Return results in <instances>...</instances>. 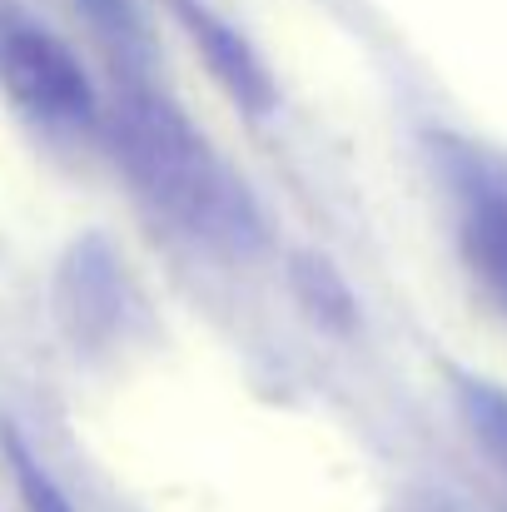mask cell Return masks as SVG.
<instances>
[{
	"instance_id": "52a82bcc",
	"label": "cell",
	"mask_w": 507,
	"mask_h": 512,
	"mask_svg": "<svg viewBox=\"0 0 507 512\" xmlns=\"http://www.w3.org/2000/svg\"><path fill=\"white\" fill-rule=\"evenodd\" d=\"M294 289H299V299H304L324 324H334V329H348V324H353V299H348L343 279H338L324 259H299V264H294Z\"/></svg>"
},
{
	"instance_id": "8992f818",
	"label": "cell",
	"mask_w": 507,
	"mask_h": 512,
	"mask_svg": "<svg viewBox=\"0 0 507 512\" xmlns=\"http://www.w3.org/2000/svg\"><path fill=\"white\" fill-rule=\"evenodd\" d=\"M458 413L473 443L488 453V463L507 478V388L488 378H458Z\"/></svg>"
},
{
	"instance_id": "277c9868",
	"label": "cell",
	"mask_w": 507,
	"mask_h": 512,
	"mask_svg": "<svg viewBox=\"0 0 507 512\" xmlns=\"http://www.w3.org/2000/svg\"><path fill=\"white\" fill-rule=\"evenodd\" d=\"M169 5H174L184 35L194 40V50L204 55L209 75L224 85V95H229L239 110H249V115H269L279 90H274V75L264 70L259 50H254L224 15H214L204 0H169Z\"/></svg>"
},
{
	"instance_id": "ba28073f",
	"label": "cell",
	"mask_w": 507,
	"mask_h": 512,
	"mask_svg": "<svg viewBox=\"0 0 507 512\" xmlns=\"http://www.w3.org/2000/svg\"><path fill=\"white\" fill-rule=\"evenodd\" d=\"M70 5L85 15V25H90L120 60H135V55L145 50V30H140V15H135L130 0H70Z\"/></svg>"
},
{
	"instance_id": "5b68a950",
	"label": "cell",
	"mask_w": 507,
	"mask_h": 512,
	"mask_svg": "<svg viewBox=\"0 0 507 512\" xmlns=\"http://www.w3.org/2000/svg\"><path fill=\"white\" fill-rule=\"evenodd\" d=\"M60 314L70 324L75 339H115L125 329V314H130V289H125V274L115 264V254L90 239L70 254V264L60 269Z\"/></svg>"
},
{
	"instance_id": "6da1fadb",
	"label": "cell",
	"mask_w": 507,
	"mask_h": 512,
	"mask_svg": "<svg viewBox=\"0 0 507 512\" xmlns=\"http://www.w3.org/2000/svg\"><path fill=\"white\" fill-rule=\"evenodd\" d=\"M115 155L135 189L204 244L244 249L259 239V214L244 184L224 170L209 140L155 90H125L115 105Z\"/></svg>"
},
{
	"instance_id": "3957f363",
	"label": "cell",
	"mask_w": 507,
	"mask_h": 512,
	"mask_svg": "<svg viewBox=\"0 0 507 512\" xmlns=\"http://www.w3.org/2000/svg\"><path fill=\"white\" fill-rule=\"evenodd\" d=\"M448 189H453V229L458 254L488 304L507 319V160L453 145L448 150Z\"/></svg>"
},
{
	"instance_id": "7a4b0ae2",
	"label": "cell",
	"mask_w": 507,
	"mask_h": 512,
	"mask_svg": "<svg viewBox=\"0 0 507 512\" xmlns=\"http://www.w3.org/2000/svg\"><path fill=\"white\" fill-rule=\"evenodd\" d=\"M0 85L15 105H25L40 120H95V90L80 60L15 0H0Z\"/></svg>"
},
{
	"instance_id": "9c48e42d",
	"label": "cell",
	"mask_w": 507,
	"mask_h": 512,
	"mask_svg": "<svg viewBox=\"0 0 507 512\" xmlns=\"http://www.w3.org/2000/svg\"><path fill=\"white\" fill-rule=\"evenodd\" d=\"M5 458H10V473H15V488H20L25 512H75L70 498L55 488V478L25 453V443H20L15 433H5Z\"/></svg>"
}]
</instances>
